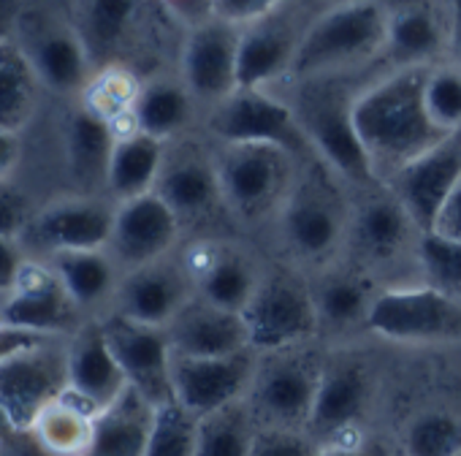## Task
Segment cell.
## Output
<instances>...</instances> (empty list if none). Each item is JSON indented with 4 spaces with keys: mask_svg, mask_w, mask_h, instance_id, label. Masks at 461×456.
I'll return each instance as SVG.
<instances>
[{
    "mask_svg": "<svg viewBox=\"0 0 461 456\" xmlns=\"http://www.w3.org/2000/svg\"><path fill=\"white\" fill-rule=\"evenodd\" d=\"M256 410L250 399H240L201 415L195 456H250L258 434Z\"/></svg>",
    "mask_w": 461,
    "mask_h": 456,
    "instance_id": "obj_34",
    "label": "cell"
},
{
    "mask_svg": "<svg viewBox=\"0 0 461 456\" xmlns=\"http://www.w3.org/2000/svg\"><path fill=\"white\" fill-rule=\"evenodd\" d=\"M190 114L193 93L185 87V82L155 79L149 85H141L133 106V128L168 144L187 128Z\"/></svg>",
    "mask_w": 461,
    "mask_h": 456,
    "instance_id": "obj_32",
    "label": "cell"
},
{
    "mask_svg": "<svg viewBox=\"0 0 461 456\" xmlns=\"http://www.w3.org/2000/svg\"><path fill=\"white\" fill-rule=\"evenodd\" d=\"M461 179V131L447 133L434 147L402 166L388 182V190L402 201L418 232H429L445 198Z\"/></svg>",
    "mask_w": 461,
    "mask_h": 456,
    "instance_id": "obj_16",
    "label": "cell"
},
{
    "mask_svg": "<svg viewBox=\"0 0 461 456\" xmlns=\"http://www.w3.org/2000/svg\"><path fill=\"white\" fill-rule=\"evenodd\" d=\"M28 251L17 237H0V299H6L28 264Z\"/></svg>",
    "mask_w": 461,
    "mask_h": 456,
    "instance_id": "obj_46",
    "label": "cell"
},
{
    "mask_svg": "<svg viewBox=\"0 0 461 456\" xmlns=\"http://www.w3.org/2000/svg\"><path fill=\"white\" fill-rule=\"evenodd\" d=\"M101 324H104L106 340L128 378V386L136 388L155 407L174 399V388H171L174 351H171L166 326L139 324L120 313L106 315Z\"/></svg>",
    "mask_w": 461,
    "mask_h": 456,
    "instance_id": "obj_15",
    "label": "cell"
},
{
    "mask_svg": "<svg viewBox=\"0 0 461 456\" xmlns=\"http://www.w3.org/2000/svg\"><path fill=\"white\" fill-rule=\"evenodd\" d=\"M442 47V31L429 9L410 6L396 14H388V33L383 52L396 68L429 66V60Z\"/></svg>",
    "mask_w": 461,
    "mask_h": 456,
    "instance_id": "obj_35",
    "label": "cell"
},
{
    "mask_svg": "<svg viewBox=\"0 0 461 456\" xmlns=\"http://www.w3.org/2000/svg\"><path fill=\"white\" fill-rule=\"evenodd\" d=\"M201 418L179 399H168L155 407L152 429L144 456H195Z\"/></svg>",
    "mask_w": 461,
    "mask_h": 456,
    "instance_id": "obj_39",
    "label": "cell"
},
{
    "mask_svg": "<svg viewBox=\"0 0 461 456\" xmlns=\"http://www.w3.org/2000/svg\"><path fill=\"white\" fill-rule=\"evenodd\" d=\"M299 41L277 25H269V17L242 28L237 79L245 90H264L283 74H291Z\"/></svg>",
    "mask_w": 461,
    "mask_h": 456,
    "instance_id": "obj_28",
    "label": "cell"
},
{
    "mask_svg": "<svg viewBox=\"0 0 461 456\" xmlns=\"http://www.w3.org/2000/svg\"><path fill=\"white\" fill-rule=\"evenodd\" d=\"M242 315L250 332V348L256 353L299 348L321 326L312 288L285 272L261 275Z\"/></svg>",
    "mask_w": 461,
    "mask_h": 456,
    "instance_id": "obj_8",
    "label": "cell"
},
{
    "mask_svg": "<svg viewBox=\"0 0 461 456\" xmlns=\"http://www.w3.org/2000/svg\"><path fill=\"white\" fill-rule=\"evenodd\" d=\"M242 28L225 20H209L198 25L182 52V82L198 101L212 106L240 90L237 60H240Z\"/></svg>",
    "mask_w": 461,
    "mask_h": 456,
    "instance_id": "obj_18",
    "label": "cell"
},
{
    "mask_svg": "<svg viewBox=\"0 0 461 456\" xmlns=\"http://www.w3.org/2000/svg\"><path fill=\"white\" fill-rule=\"evenodd\" d=\"M141 93V85L117 66H106L85 85L82 106L95 112L98 117L109 120L117 133L133 131V106Z\"/></svg>",
    "mask_w": 461,
    "mask_h": 456,
    "instance_id": "obj_38",
    "label": "cell"
},
{
    "mask_svg": "<svg viewBox=\"0 0 461 456\" xmlns=\"http://www.w3.org/2000/svg\"><path fill=\"white\" fill-rule=\"evenodd\" d=\"M195 294L193 275L187 264H174L171 256L122 272L114 313L149 324V326H168V321L179 313V307Z\"/></svg>",
    "mask_w": 461,
    "mask_h": 456,
    "instance_id": "obj_19",
    "label": "cell"
},
{
    "mask_svg": "<svg viewBox=\"0 0 461 456\" xmlns=\"http://www.w3.org/2000/svg\"><path fill=\"white\" fill-rule=\"evenodd\" d=\"M23 160V139L17 131L0 128V182H9Z\"/></svg>",
    "mask_w": 461,
    "mask_h": 456,
    "instance_id": "obj_48",
    "label": "cell"
},
{
    "mask_svg": "<svg viewBox=\"0 0 461 456\" xmlns=\"http://www.w3.org/2000/svg\"><path fill=\"white\" fill-rule=\"evenodd\" d=\"M404 456H461V415L429 410L410 421Z\"/></svg>",
    "mask_w": 461,
    "mask_h": 456,
    "instance_id": "obj_40",
    "label": "cell"
},
{
    "mask_svg": "<svg viewBox=\"0 0 461 456\" xmlns=\"http://www.w3.org/2000/svg\"><path fill=\"white\" fill-rule=\"evenodd\" d=\"M117 128L79 106L66 125V163L68 174L85 196H106V171L117 144Z\"/></svg>",
    "mask_w": 461,
    "mask_h": 456,
    "instance_id": "obj_24",
    "label": "cell"
},
{
    "mask_svg": "<svg viewBox=\"0 0 461 456\" xmlns=\"http://www.w3.org/2000/svg\"><path fill=\"white\" fill-rule=\"evenodd\" d=\"M426 71L429 66L396 68L353 98V125L377 182H388L402 166L447 136L426 112Z\"/></svg>",
    "mask_w": 461,
    "mask_h": 456,
    "instance_id": "obj_1",
    "label": "cell"
},
{
    "mask_svg": "<svg viewBox=\"0 0 461 456\" xmlns=\"http://www.w3.org/2000/svg\"><path fill=\"white\" fill-rule=\"evenodd\" d=\"M36 214V206L25 190L17 185L0 182V237H23Z\"/></svg>",
    "mask_w": 461,
    "mask_h": 456,
    "instance_id": "obj_44",
    "label": "cell"
},
{
    "mask_svg": "<svg viewBox=\"0 0 461 456\" xmlns=\"http://www.w3.org/2000/svg\"><path fill=\"white\" fill-rule=\"evenodd\" d=\"M0 324L44 337H71L85 321L47 259H28L17 288L0 299Z\"/></svg>",
    "mask_w": 461,
    "mask_h": 456,
    "instance_id": "obj_11",
    "label": "cell"
},
{
    "mask_svg": "<svg viewBox=\"0 0 461 456\" xmlns=\"http://www.w3.org/2000/svg\"><path fill=\"white\" fill-rule=\"evenodd\" d=\"M364 190L366 196L350 206L348 240L358 259L369 267L399 261L410 248H415L420 232L388 185L377 182Z\"/></svg>",
    "mask_w": 461,
    "mask_h": 456,
    "instance_id": "obj_17",
    "label": "cell"
},
{
    "mask_svg": "<svg viewBox=\"0 0 461 456\" xmlns=\"http://www.w3.org/2000/svg\"><path fill=\"white\" fill-rule=\"evenodd\" d=\"M166 141L136 128L120 133L106 171V198L120 204L155 190L166 163Z\"/></svg>",
    "mask_w": 461,
    "mask_h": 456,
    "instance_id": "obj_27",
    "label": "cell"
},
{
    "mask_svg": "<svg viewBox=\"0 0 461 456\" xmlns=\"http://www.w3.org/2000/svg\"><path fill=\"white\" fill-rule=\"evenodd\" d=\"M423 104L431 123L442 133L461 131V66H439L426 71Z\"/></svg>",
    "mask_w": 461,
    "mask_h": 456,
    "instance_id": "obj_42",
    "label": "cell"
},
{
    "mask_svg": "<svg viewBox=\"0 0 461 456\" xmlns=\"http://www.w3.org/2000/svg\"><path fill=\"white\" fill-rule=\"evenodd\" d=\"M155 405L136 388H125L106 410L95 415L93 440L82 456H144Z\"/></svg>",
    "mask_w": 461,
    "mask_h": 456,
    "instance_id": "obj_26",
    "label": "cell"
},
{
    "mask_svg": "<svg viewBox=\"0 0 461 456\" xmlns=\"http://www.w3.org/2000/svg\"><path fill=\"white\" fill-rule=\"evenodd\" d=\"M388 14L377 0H348L321 14L299 39L291 74L312 82L356 66L385 47Z\"/></svg>",
    "mask_w": 461,
    "mask_h": 456,
    "instance_id": "obj_3",
    "label": "cell"
},
{
    "mask_svg": "<svg viewBox=\"0 0 461 456\" xmlns=\"http://www.w3.org/2000/svg\"><path fill=\"white\" fill-rule=\"evenodd\" d=\"M14 434H17V429H14V424H12V418H9L6 407L0 405V445H6Z\"/></svg>",
    "mask_w": 461,
    "mask_h": 456,
    "instance_id": "obj_52",
    "label": "cell"
},
{
    "mask_svg": "<svg viewBox=\"0 0 461 456\" xmlns=\"http://www.w3.org/2000/svg\"><path fill=\"white\" fill-rule=\"evenodd\" d=\"M412 253L420 267L423 283L461 299V240L420 232Z\"/></svg>",
    "mask_w": 461,
    "mask_h": 456,
    "instance_id": "obj_41",
    "label": "cell"
},
{
    "mask_svg": "<svg viewBox=\"0 0 461 456\" xmlns=\"http://www.w3.org/2000/svg\"><path fill=\"white\" fill-rule=\"evenodd\" d=\"M6 445L12 448L14 456H55V453L44 451V448L31 437V432H17Z\"/></svg>",
    "mask_w": 461,
    "mask_h": 456,
    "instance_id": "obj_50",
    "label": "cell"
},
{
    "mask_svg": "<svg viewBox=\"0 0 461 456\" xmlns=\"http://www.w3.org/2000/svg\"><path fill=\"white\" fill-rule=\"evenodd\" d=\"M264 356L267 359L258 361L248 397L256 415L267 418L272 426H307L323 367L299 348L272 351Z\"/></svg>",
    "mask_w": 461,
    "mask_h": 456,
    "instance_id": "obj_10",
    "label": "cell"
},
{
    "mask_svg": "<svg viewBox=\"0 0 461 456\" xmlns=\"http://www.w3.org/2000/svg\"><path fill=\"white\" fill-rule=\"evenodd\" d=\"M312 296H315L321 326H331L342 332L358 324L366 326V315L377 291L361 272L334 269L321 278V283L312 288Z\"/></svg>",
    "mask_w": 461,
    "mask_h": 456,
    "instance_id": "obj_31",
    "label": "cell"
},
{
    "mask_svg": "<svg viewBox=\"0 0 461 456\" xmlns=\"http://www.w3.org/2000/svg\"><path fill=\"white\" fill-rule=\"evenodd\" d=\"M339 177L318 158L302 163L299 177L280 209V234L288 251L321 264L348 240L350 204L342 198Z\"/></svg>",
    "mask_w": 461,
    "mask_h": 456,
    "instance_id": "obj_2",
    "label": "cell"
},
{
    "mask_svg": "<svg viewBox=\"0 0 461 456\" xmlns=\"http://www.w3.org/2000/svg\"><path fill=\"white\" fill-rule=\"evenodd\" d=\"M4 23H6V17H4V4H0V36H9V33H6V25H4Z\"/></svg>",
    "mask_w": 461,
    "mask_h": 456,
    "instance_id": "obj_53",
    "label": "cell"
},
{
    "mask_svg": "<svg viewBox=\"0 0 461 456\" xmlns=\"http://www.w3.org/2000/svg\"><path fill=\"white\" fill-rule=\"evenodd\" d=\"M179 214L160 198L158 190L120 201L114 209V225L109 253L122 272L168 259L182 234Z\"/></svg>",
    "mask_w": 461,
    "mask_h": 456,
    "instance_id": "obj_13",
    "label": "cell"
},
{
    "mask_svg": "<svg viewBox=\"0 0 461 456\" xmlns=\"http://www.w3.org/2000/svg\"><path fill=\"white\" fill-rule=\"evenodd\" d=\"M209 133L220 144H275L296 155L302 163L315 158L296 109L267 90L240 87L214 104L209 114Z\"/></svg>",
    "mask_w": 461,
    "mask_h": 456,
    "instance_id": "obj_6",
    "label": "cell"
},
{
    "mask_svg": "<svg viewBox=\"0 0 461 456\" xmlns=\"http://www.w3.org/2000/svg\"><path fill=\"white\" fill-rule=\"evenodd\" d=\"M350 106L353 98L342 101L337 96H312L296 109V114L312 144L315 158L323 160L342 182L364 190L377 185V179L356 133Z\"/></svg>",
    "mask_w": 461,
    "mask_h": 456,
    "instance_id": "obj_12",
    "label": "cell"
},
{
    "mask_svg": "<svg viewBox=\"0 0 461 456\" xmlns=\"http://www.w3.org/2000/svg\"><path fill=\"white\" fill-rule=\"evenodd\" d=\"M321 448L296 426H261L250 456H318Z\"/></svg>",
    "mask_w": 461,
    "mask_h": 456,
    "instance_id": "obj_43",
    "label": "cell"
},
{
    "mask_svg": "<svg viewBox=\"0 0 461 456\" xmlns=\"http://www.w3.org/2000/svg\"><path fill=\"white\" fill-rule=\"evenodd\" d=\"M450 6V33H447V44L450 52L456 58V66H461V0H447Z\"/></svg>",
    "mask_w": 461,
    "mask_h": 456,
    "instance_id": "obj_49",
    "label": "cell"
},
{
    "mask_svg": "<svg viewBox=\"0 0 461 456\" xmlns=\"http://www.w3.org/2000/svg\"><path fill=\"white\" fill-rule=\"evenodd\" d=\"M139 0H85L79 14V39L85 41L90 60H109L136 20Z\"/></svg>",
    "mask_w": 461,
    "mask_h": 456,
    "instance_id": "obj_37",
    "label": "cell"
},
{
    "mask_svg": "<svg viewBox=\"0 0 461 456\" xmlns=\"http://www.w3.org/2000/svg\"><path fill=\"white\" fill-rule=\"evenodd\" d=\"M41 87L33 58L12 36H0V128L20 133L36 114Z\"/></svg>",
    "mask_w": 461,
    "mask_h": 456,
    "instance_id": "obj_30",
    "label": "cell"
},
{
    "mask_svg": "<svg viewBox=\"0 0 461 456\" xmlns=\"http://www.w3.org/2000/svg\"><path fill=\"white\" fill-rule=\"evenodd\" d=\"M366 329L388 342H447L461 337V299L429 286H396L377 291Z\"/></svg>",
    "mask_w": 461,
    "mask_h": 456,
    "instance_id": "obj_5",
    "label": "cell"
},
{
    "mask_svg": "<svg viewBox=\"0 0 461 456\" xmlns=\"http://www.w3.org/2000/svg\"><path fill=\"white\" fill-rule=\"evenodd\" d=\"M174 356H234L250 348L245 315L193 294L166 326Z\"/></svg>",
    "mask_w": 461,
    "mask_h": 456,
    "instance_id": "obj_21",
    "label": "cell"
},
{
    "mask_svg": "<svg viewBox=\"0 0 461 456\" xmlns=\"http://www.w3.org/2000/svg\"><path fill=\"white\" fill-rule=\"evenodd\" d=\"M47 261L52 264L60 283L66 286V291L71 294V299L79 305L82 313L101 307L117 296L122 269L106 248H101V251H66V253L50 256Z\"/></svg>",
    "mask_w": 461,
    "mask_h": 456,
    "instance_id": "obj_29",
    "label": "cell"
},
{
    "mask_svg": "<svg viewBox=\"0 0 461 456\" xmlns=\"http://www.w3.org/2000/svg\"><path fill=\"white\" fill-rule=\"evenodd\" d=\"M95 415L66 391L50 402L28 429L31 437L55 456H82L93 440Z\"/></svg>",
    "mask_w": 461,
    "mask_h": 456,
    "instance_id": "obj_33",
    "label": "cell"
},
{
    "mask_svg": "<svg viewBox=\"0 0 461 456\" xmlns=\"http://www.w3.org/2000/svg\"><path fill=\"white\" fill-rule=\"evenodd\" d=\"M44 87L55 93H77L90 82V52L79 33H50L31 55Z\"/></svg>",
    "mask_w": 461,
    "mask_h": 456,
    "instance_id": "obj_36",
    "label": "cell"
},
{
    "mask_svg": "<svg viewBox=\"0 0 461 456\" xmlns=\"http://www.w3.org/2000/svg\"><path fill=\"white\" fill-rule=\"evenodd\" d=\"M283 4L285 0H212V14L217 20L245 28L272 17Z\"/></svg>",
    "mask_w": 461,
    "mask_h": 456,
    "instance_id": "obj_45",
    "label": "cell"
},
{
    "mask_svg": "<svg viewBox=\"0 0 461 456\" xmlns=\"http://www.w3.org/2000/svg\"><path fill=\"white\" fill-rule=\"evenodd\" d=\"M372 402V380L366 369L356 361H334L321 369L312 413H310V432L315 434H342L353 429Z\"/></svg>",
    "mask_w": 461,
    "mask_h": 456,
    "instance_id": "obj_23",
    "label": "cell"
},
{
    "mask_svg": "<svg viewBox=\"0 0 461 456\" xmlns=\"http://www.w3.org/2000/svg\"><path fill=\"white\" fill-rule=\"evenodd\" d=\"M128 388V378L106 340L104 324H82L68 337V388L66 394L93 415L106 410Z\"/></svg>",
    "mask_w": 461,
    "mask_h": 456,
    "instance_id": "obj_20",
    "label": "cell"
},
{
    "mask_svg": "<svg viewBox=\"0 0 461 456\" xmlns=\"http://www.w3.org/2000/svg\"><path fill=\"white\" fill-rule=\"evenodd\" d=\"M68 388V337H47L0 359V405L17 432Z\"/></svg>",
    "mask_w": 461,
    "mask_h": 456,
    "instance_id": "obj_7",
    "label": "cell"
},
{
    "mask_svg": "<svg viewBox=\"0 0 461 456\" xmlns=\"http://www.w3.org/2000/svg\"><path fill=\"white\" fill-rule=\"evenodd\" d=\"M117 204L101 196H68L36 209L31 225L20 237L28 253L50 259L66 251L109 248Z\"/></svg>",
    "mask_w": 461,
    "mask_h": 456,
    "instance_id": "obj_9",
    "label": "cell"
},
{
    "mask_svg": "<svg viewBox=\"0 0 461 456\" xmlns=\"http://www.w3.org/2000/svg\"><path fill=\"white\" fill-rule=\"evenodd\" d=\"M217 177L225 209L242 223L280 214L302 160L275 144H220Z\"/></svg>",
    "mask_w": 461,
    "mask_h": 456,
    "instance_id": "obj_4",
    "label": "cell"
},
{
    "mask_svg": "<svg viewBox=\"0 0 461 456\" xmlns=\"http://www.w3.org/2000/svg\"><path fill=\"white\" fill-rule=\"evenodd\" d=\"M187 267L198 296L237 313L248 307L261 280L253 261L234 248H209L198 253Z\"/></svg>",
    "mask_w": 461,
    "mask_h": 456,
    "instance_id": "obj_25",
    "label": "cell"
},
{
    "mask_svg": "<svg viewBox=\"0 0 461 456\" xmlns=\"http://www.w3.org/2000/svg\"><path fill=\"white\" fill-rule=\"evenodd\" d=\"M318 456H375L358 445H331V448H321Z\"/></svg>",
    "mask_w": 461,
    "mask_h": 456,
    "instance_id": "obj_51",
    "label": "cell"
},
{
    "mask_svg": "<svg viewBox=\"0 0 461 456\" xmlns=\"http://www.w3.org/2000/svg\"><path fill=\"white\" fill-rule=\"evenodd\" d=\"M429 232H434L439 237H447V240H461V179L450 190V196L445 198V204L437 212L434 225L429 228Z\"/></svg>",
    "mask_w": 461,
    "mask_h": 456,
    "instance_id": "obj_47",
    "label": "cell"
},
{
    "mask_svg": "<svg viewBox=\"0 0 461 456\" xmlns=\"http://www.w3.org/2000/svg\"><path fill=\"white\" fill-rule=\"evenodd\" d=\"M155 190L179 214L182 223L203 220L220 206L225 209L220 193L217 160L214 155L193 144H182L176 152L166 150V163Z\"/></svg>",
    "mask_w": 461,
    "mask_h": 456,
    "instance_id": "obj_22",
    "label": "cell"
},
{
    "mask_svg": "<svg viewBox=\"0 0 461 456\" xmlns=\"http://www.w3.org/2000/svg\"><path fill=\"white\" fill-rule=\"evenodd\" d=\"M256 351H242L234 356H174L171 361V388L198 418L234 405L250 397L256 378Z\"/></svg>",
    "mask_w": 461,
    "mask_h": 456,
    "instance_id": "obj_14",
    "label": "cell"
}]
</instances>
